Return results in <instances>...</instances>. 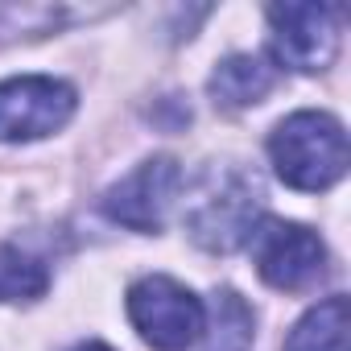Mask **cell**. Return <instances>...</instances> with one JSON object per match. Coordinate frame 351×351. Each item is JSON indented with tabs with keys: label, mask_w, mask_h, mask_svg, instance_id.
Masks as SVG:
<instances>
[{
	"label": "cell",
	"mask_w": 351,
	"mask_h": 351,
	"mask_svg": "<svg viewBox=\"0 0 351 351\" xmlns=\"http://www.w3.org/2000/svg\"><path fill=\"white\" fill-rule=\"evenodd\" d=\"M277 178L293 191H326L347 173V132L330 112H293L269 136Z\"/></svg>",
	"instance_id": "cell-1"
},
{
	"label": "cell",
	"mask_w": 351,
	"mask_h": 351,
	"mask_svg": "<svg viewBox=\"0 0 351 351\" xmlns=\"http://www.w3.org/2000/svg\"><path fill=\"white\" fill-rule=\"evenodd\" d=\"M261 182L256 173L240 169V165H215L191 211H186V232L199 248L207 252H236L252 240L256 223H261Z\"/></svg>",
	"instance_id": "cell-2"
},
{
	"label": "cell",
	"mask_w": 351,
	"mask_h": 351,
	"mask_svg": "<svg viewBox=\"0 0 351 351\" xmlns=\"http://www.w3.org/2000/svg\"><path fill=\"white\" fill-rule=\"evenodd\" d=\"M128 318L157 351H186L203 335V302L173 277H145L128 289Z\"/></svg>",
	"instance_id": "cell-3"
},
{
	"label": "cell",
	"mask_w": 351,
	"mask_h": 351,
	"mask_svg": "<svg viewBox=\"0 0 351 351\" xmlns=\"http://www.w3.org/2000/svg\"><path fill=\"white\" fill-rule=\"evenodd\" d=\"M273 58L289 71L314 75L326 71L339 54L343 38V9L335 5H273Z\"/></svg>",
	"instance_id": "cell-4"
},
{
	"label": "cell",
	"mask_w": 351,
	"mask_h": 351,
	"mask_svg": "<svg viewBox=\"0 0 351 351\" xmlns=\"http://www.w3.org/2000/svg\"><path fill=\"white\" fill-rule=\"evenodd\" d=\"M75 87L54 75H17L0 83V141H42L75 116Z\"/></svg>",
	"instance_id": "cell-5"
},
{
	"label": "cell",
	"mask_w": 351,
	"mask_h": 351,
	"mask_svg": "<svg viewBox=\"0 0 351 351\" xmlns=\"http://www.w3.org/2000/svg\"><path fill=\"white\" fill-rule=\"evenodd\" d=\"M248 244H252V256H256V273L273 289L298 293V289H310L326 273V248L302 223L261 219Z\"/></svg>",
	"instance_id": "cell-6"
},
{
	"label": "cell",
	"mask_w": 351,
	"mask_h": 351,
	"mask_svg": "<svg viewBox=\"0 0 351 351\" xmlns=\"http://www.w3.org/2000/svg\"><path fill=\"white\" fill-rule=\"evenodd\" d=\"M182 186V169L173 157H149L141 161L128 178L104 191V215L112 223H124L132 232H161L173 199Z\"/></svg>",
	"instance_id": "cell-7"
},
{
	"label": "cell",
	"mask_w": 351,
	"mask_h": 351,
	"mask_svg": "<svg viewBox=\"0 0 351 351\" xmlns=\"http://www.w3.org/2000/svg\"><path fill=\"white\" fill-rule=\"evenodd\" d=\"M273 83H277V71L265 58H256V54H232V58H223L211 71L207 91H211V99L219 108H252V104H261L273 91Z\"/></svg>",
	"instance_id": "cell-8"
},
{
	"label": "cell",
	"mask_w": 351,
	"mask_h": 351,
	"mask_svg": "<svg viewBox=\"0 0 351 351\" xmlns=\"http://www.w3.org/2000/svg\"><path fill=\"white\" fill-rule=\"evenodd\" d=\"M256 335L252 306L236 289H215L211 310H203V351H248Z\"/></svg>",
	"instance_id": "cell-9"
},
{
	"label": "cell",
	"mask_w": 351,
	"mask_h": 351,
	"mask_svg": "<svg viewBox=\"0 0 351 351\" xmlns=\"http://www.w3.org/2000/svg\"><path fill=\"white\" fill-rule=\"evenodd\" d=\"M285 351H347V298L335 293L306 310L289 330Z\"/></svg>",
	"instance_id": "cell-10"
},
{
	"label": "cell",
	"mask_w": 351,
	"mask_h": 351,
	"mask_svg": "<svg viewBox=\"0 0 351 351\" xmlns=\"http://www.w3.org/2000/svg\"><path fill=\"white\" fill-rule=\"evenodd\" d=\"M50 289V269L13 248V244H0V302H34Z\"/></svg>",
	"instance_id": "cell-11"
},
{
	"label": "cell",
	"mask_w": 351,
	"mask_h": 351,
	"mask_svg": "<svg viewBox=\"0 0 351 351\" xmlns=\"http://www.w3.org/2000/svg\"><path fill=\"white\" fill-rule=\"evenodd\" d=\"M75 351H112L108 343H83V347H75Z\"/></svg>",
	"instance_id": "cell-12"
}]
</instances>
